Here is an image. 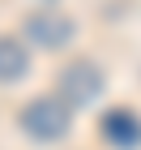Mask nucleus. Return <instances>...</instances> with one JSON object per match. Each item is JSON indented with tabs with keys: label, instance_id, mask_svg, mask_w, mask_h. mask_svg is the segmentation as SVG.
I'll use <instances>...</instances> for the list:
<instances>
[{
	"label": "nucleus",
	"instance_id": "f257e3e1",
	"mask_svg": "<svg viewBox=\"0 0 141 150\" xmlns=\"http://www.w3.org/2000/svg\"><path fill=\"white\" fill-rule=\"evenodd\" d=\"M17 125H22L34 142H60L73 129V112L60 103L56 94H39V99H30V103L17 112Z\"/></svg>",
	"mask_w": 141,
	"mask_h": 150
},
{
	"label": "nucleus",
	"instance_id": "f03ea898",
	"mask_svg": "<svg viewBox=\"0 0 141 150\" xmlns=\"http://www.w3.org/2000/svg\"><path fill=\"white\" fill-rule=\"evenodd\" d=\"M60 90H56V99L64 107H90L98 94H103V69L94 64V60H73V64H64L60 69V81H56Z\"/></svg>",
	"mask_w": 141,
	"mask_h": 150
},
{
	"label": "nucleus",
	"instance_id": "7ed1b4c3",
	"mask_svg": "<svg viewBox=\"0 0 141 150\" xmlns=\"http://www.w3.org/2000/svg\"><path fill=\"white\" fill-rule=\"evenodd\" d=\"M26 35H30V43L47 47V52H60V47L73 43L77 26H73L69 13H60V9H39V13L26 17Z\"/></svg>",
	"mask_w": 141,
	"mask_h": 150
},
{
	"label": "nucleus",
	"instance_id": "20e7f679",
	"mask_svg": "<svg viewBox=\"0 0 141 150\" xmlns=\"http://www.w3.org/2000/svg\"><path fill=\"white\" fill-rule=\"evenodd\" d=\"M103 137L111 146H137L141 142V120L128 112V107H111L103 116Z\"/></svg>",
	"mask_w": 141,
	"mask_h": 150
},
{
	"label": "nucleus",
	"instance_id": "39448f33",
	"mask_svg": "<svg viewBox=\"0 0 141 150\" xmlns=\"http://www.w3.org/2000/svg\"><path fill=\"white\" fill-rule=\"evenodd\" d=\"M30 73V52H26L17 39L0 35V81H17Z\"/></svg>",
	"mask_w": 141,
	"mask_h": 150
}]
</instances>
